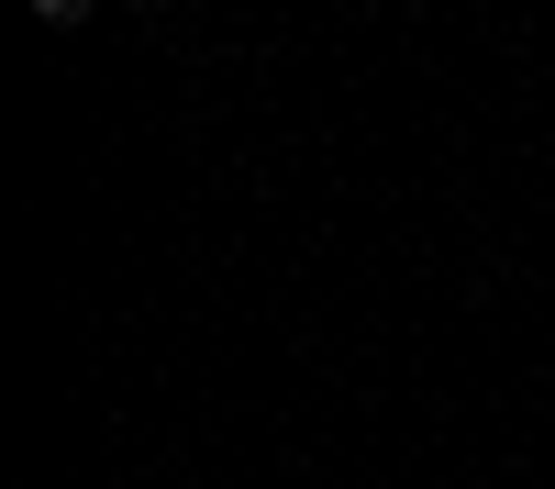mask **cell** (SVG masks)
Listing matches in <instances>:
<instances>
[{
  "instance_id": "obj_1",
  "label": "cell",
  "mask_w": 555,
  "mask_h": 489,
  "mask_svg": "<svg viewBox=\"0 0 555 489\" xmlns=\"http://www.w3.org/2000/svg\"><path fill=\"white\" fill-rule=\"evenodd\" d=\"M34 23H89V0H34Z\"/></svg>"
},
{
  "instance_id": "obj_2",
  "label": "cell",
  "mask_w": 555,
  "mask_h": 489,
  "mask_svg": "<svg viewBox=\"0 0 555 489\" xmlns=\"http://www.w3.org/2000/svg\"><path fill=\"white\" fill-rule=\"evenodd\" d=\"M133 12H167V0H133Z\"/></svg>"
}]
</instances>
